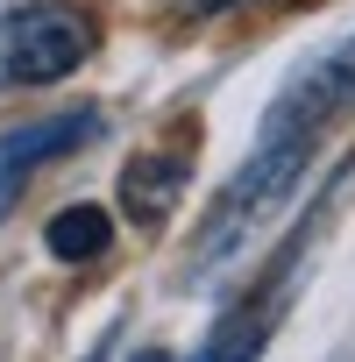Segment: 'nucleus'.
I'll list each match as a JSON object with an SVG mask.
<instances>
[{"label":"nucleus","mask_w":355,"mask_h":362,"mask_svg":"<svg viewBox=\"0 0 355 362\" xmlns=\"http://www.w3.org/2000/svg\"><path fill=\"white\" fill-rule=\"evenodd\" d=\"M93 135V114H50V121H29V128H8L0 135V221H8V206L22 199V185L36 177V163L64 156L71 142Z\"/></svg>","instance_id":"3"},{"label":"nucleus","mask_w":355,"mask_h":362,"mask_svg":"<svg viewBox=\"0 0 355 362\" xmlns=\"http://www.w3.org/2000/svg\"><path fill=\"white\" fill-rule=\"evenodd\" d=\"M185 177H192V163L178 156V149H142V156L121 170V214L142 221V228H156L163 214H178Z\"/></svg>","instance_id":"4"},{"label":"nucleus","mask_w":355,"mask_h":362,"mask_svg":"<svg viewBox=\"0 0 355 362\" xmlns=\"http://www.w3.org/2000/svg\"><path fill=\"white\" fill-rule=\"evenodd\" d=\"M43 249H50L57 263H100V256L114 249V214L78 199V206L50 214V228H43Z\"/></svg>","instance_id":"5"},{"label":"nucleus","mask_w":355,"mask_h":362,"mask_svg":"<svg viewBox=\"0 0 355 362\" xmlns=\"http://www.w3.org/2000/svg\"><path fill=\"white\" fill-rule=\"evenodd\" d=\"M93 57V22L71 8H22L0 22V86H57Z\"/></svg>","instance_id":"1"},{"label":"nucleus","mask_w":355,"mask_h":362,"mask_svg":"<svg viewBox=\"0 0 355 362\" xmlns=\"http://www.w3.org/2000/svg\"><path fill=\"white\" fill-rule=\"evenodd\" d=\"M341 107H355V36L334 43L313 71L291 78V93H284V100L270 107V121H263V142H305V149H313V135H320Z\"/></svg>","instance_id":"2"}]
</instances>
